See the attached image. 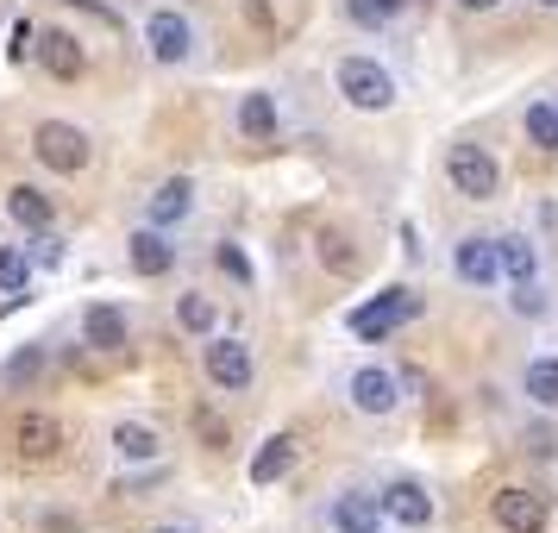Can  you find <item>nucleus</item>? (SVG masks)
<instances>
[{"label":"nucleus","mask_w":558,"mask_h":533,"mask_svg":"<svg viewBox=\"0 0 558 533\" xmlns=\"http://www.w3.org/2000/svg\"><path fill=\"white\" fill-rule=\"evenodd\" d=\"M332 88H339V101L352 107V113H389V107H396V95H402V88H396V76L383 70L377 57H357V51L332 63Z\"/></svg>","instance_id":"1"},{"label":"nucleus","mask_w":558,"mask_h":533,"mask_svg":"<svg viewBox=\"0 0 558 533\" xmlns=\"http://www.w3.org/2000/svg\"><path fill=\"white\" fill-rule=\"evenodd\" d=\"M414 314H421V289L396 282V289L371 295L364 307H352V314H345V332H352L357 346H383V339H396V332H402Z\"/></svg>","instance_id":"2"},{"label":"nucleus","mask_w":558,"mask_h":533,"mask_svg":"<svg viewBox=\"0 0 558 533\" xmlns=\"http://www.w3.org/2000/svg\"><path fill=\"white\" fill-rule=\"evenodd\" d=\"M195 20L182 13V7H151L145 13V57H151L157 70H177V63H189L195 57Z\"/></svg>","instance_id":"3"},{"label":"nucleus","mask_w":558,"mask_h":533,"mask_svg":"<svg viewBox=\"0 0 558 533\" xmlns=\"http://www.w3.org/2000/svg\"><path fill=\"white\" fill-rule=\"evenodd\" d=\"M202 371L214 389H227V396H245L257 383V358L245 339H232V332H207L202 339Z\"/></svg>","instance_id":"4"},{"label":"nucleus","mask_w":558,"mask_h":533,"mask_svg":"<svg viewBox=\"0 0 558 533\" xmlns=\"http://www.w3.org/2000/svg\"><path fill=\"white\" fill-rule=\"evenodd\" d=\"M446 182H452L464 202H496L502 195V163L483 152V145L458 138L452 152H446Z\"/></svg>","instance_id":"5"},{"label":"nucleus","mask_w":558,"mask_h":533,"mask_svg":"<svg viewBox=\"0 0 558 533\" xmlns=\"http://www.w3.org/2000/svg\"><path fill=\"white\" fill-rule=\"evenodd\" d=\"M32 157H38L45 170H57V177H76V170H88L95 145H88V132L70 126V120H38V132H32Z\"/></svg>","instance_id":"6"},{"label":"nucleus","mask_w":558,"mask_h":533,"mask_svg":"<svg viewBox=\"0 0 558 533\" xmlns=\"http://www.w3.org/2000/svg\"><path fill=\"white\" fill-rule=\"evenodd\" d=\"M7 446L20 464H57L63 458V421L45 414V408H20L13 427H7Z\"/></svg>","instance_id":"7"},{"label":"nucleus","mask_w":558,"mask_h":533,"mask_svg":"<svg viewBox=\"0 0 558 533\" xmlns=\"http://www.w3.org/2000/svg\"><path fill=\"white\" fill-rule=\"evenodd\" d=\"M489 521L502 533H546L553 528V496H539L527 483H502V489L489 496Z\"/></svg>","instance_id":"8"},{"label":"nucleus","mask_w":558,"mask_h":533,"mask_svg":"<svg viewBox=\"0 0 558 533\" xmlns=\"http://www.w3.org/2000/svg\"><path fill=\"white\" fill-rule=\"evenodd\" d=\"M345 402H352L357 414H371V421H389V414L402 408V377L383 371V364H357L352 377H345Z\"/></svg>","instance_id":"9"},{"label":"nucleus","mask_w":558,"mask_h":533,"mask_svg":"<svg viewBox=\"0 0 558 533\" xmlns=\"http://www.w3.org/2000/svg\"><path fill=\"white\" fill-rule=\"evenodd\" d=\"M327 521H332V533H383L389 528L377 489H339L327 508Z\"/></svg>","instance_id":"10"},{"label":"nucleus","mask_w":558,"mask_h":533,"mask_svg":"<svg viewBox=\"0 0 558 533\" xmlns=\"http://www.w3.org/2000/svg\"><path fill=\"white\" fill-rule=\"evenodd\" d=\"M452 277L471 282V289H496L502 282V264H496V239L489 232H471L452 245Z\"/></svg>","instance_id":"11"},{"label":"nucleus","mask_w":558,"mask_h":533,"mask_svg":"<svg viewBox=\"0 0 558 533\" xmlns=\"http://www.w3.org/2000/svg\"><path fill=\"white\" fill-rule=\"evenodd\" d=\"M32 57H38V70H45V76H57V82H76L82 63H88L76 32H57V26L51 32H32Z\"/></svg>","instance_id":"12"},{"label":"nucleus","mask_w":558,"mask_h":533,"mask_svg":"<svg viewBox=\"0 0 558 533\" xmlns=\"http://www.w3.org/2000/svg\"><path fill=\"white\" fill-rule=\"evenodd\" d=\"M232 126H239V138L245 145H270L282 132V107L270 88H252V95H239V107H232Z\"/></svg>","instance_id":"13"},{"label":"nucleus","mask_w":558,"mask_h":533,"mask_svg":"<svg viewBox=\"0 0 558 533\" xmlns=\"http://www.w3.org/2000/svg\"><path fill=\"white\" fill-rule=\"evenodd\" d=\"M377 496H383V514H389L396 528H408V533H421V528L433 521V496H427V483L396 477V483H383Z\"/></svg>","instance_id":"14"},{"label":"nucleus","mask_w":558,"mask_h":533,"mask_svg":"<svg viewBox=\"0 0 558 533\" xmlns=\"http://www.w3.org/2000/svg\"><path fill=\"white\" fill-rule=\"evenodd\" d=\"M189 214H195V182L189 177H163L151 189V195H145V227H177V220H189Z\"/></svg>","instance_id":"15"},{"label":"nucleus","mask_w":558,"mask_h":533,"mask_svg":"<svg viewBox=\"0 0 558 533\" xmlns=\"http://www.w3.org/2000/svg\"><path fill=\"white\" fill-rule=\"evenodd\" d=\"M107 446H113L120 464H157L163 458V439H157L151 421H113L107 427Z\"/></svg>","instance_id":"16"},{"label":"nucleus","mask_w":558,"mask_h":533,"mask_svg":"<svg viewBox=\"0 0 558 533\" xmlns=\"http://www.w3.org/2000/svg\"><path fill=\"white\" fill-rule=\"evenodd\" d=\"M126 257H132L138 277H170V270H177V245H170V232L163 227H138L126 239Z\"/></svg>","instance_id":"17"},{"label":"nucleus","mask_w":558,"mask_h":533,"mask_svg":"<svg viewBox=\"0 0 558 533\" xmlns=\"http://www.w3.org/2000/svg\"><path fill=\"white\" fill-rule=\"evenodd\" d=\"M82 346H95V352H126L132 346V327H126V314L120 307H82Z\"/></svg>","instance_id":"18"},{"label":"nucleus","mask_w":558,"mask_h":533,"mask_svg":"<svg viewBox=\"0 0 558 533\" xmlns=\"http://www.w3.org/2000/svg\"><path fill=\"white\" fill-rule=\"evenodd\" d=\"M314 257H320V270H327V277H339V282H357V277H364V252H357V245H352L339 227H320V232H314Z\"/></svg>","instance_id":"19"},{"label":"nucleus","mask_w":558,"mask_h":533,"mask_svg":"<svg viewBox=\"0 0 558 533\" xmlns=\"http://www.w3.org/2000/svg\"><path fill=\"white\" fill-rule=\"evenodd\" d=\"M295 458H302V446H295V433H270L264 446L252 452V464H245V477L252 483H282L289 471H295Z\"/></svg>","instance_id":"20"},{"label":"nucleus","mask_w":558,"mask_h":533,"mask_svg":"<svg viewBox=\"0 0 558 533\" xmlns=\"http://www.w3.org/2000/svg\"><path fill=\"white\" fill-rule=\"evenodd\" d=\"M496 264H502V282H533L539 277V252H533L527 232H502V239H496Z\"/></svg>","instance_id":"21"},{"label":"nucleus","mask_w":558,"mask_h":533,"mask_svg":"<svg viewBox=\"0 0 558 533\" xmlns=\"http://www.w3.org/2000/svg\"><path fill=\"white\" fill-rule=\"evenodd\" d=\"M51 195H45V189H32V182H13V189H7V220H20V227L26 232H38V227H51Z\"/></svg>","instance_id":"22"},{"label":"nucleus","mask_w":558,"mask_h":533,"mask_svg":"<svg viewBox=\"0 0 558 533\" xmlns=\"http://www.w3.org/2000/svg\"><path fill=\"white\" fill-rule=\"evenodd\" d=\"M521 396L539 414H558V358H533L527 371H521Z\"/></svg>","instance_id":"23"},{"label":"nucleus","mask_w":558,"mask_h":533,"mask_svg":"<svg viewBox=\"0 0 558 533\" xmlns=\"http://www.w3.org/2000/svg\"><path fill=\"white\" fill-rule=\"evenodd\" d=\"M177 327L189 332V339H207V332L220 327V307L207 302L202 289H182L177 295Z\"/></svg>","instance_id":"24"},{"label":"nucleus","mask_w":558,"mask_h":533,"mask_svg":"<svg viewBox=\"0 0 558 533\" xmlns=\"http://www.w3.org/2000/svg\"><path fill=\"white\" fill-rule=\"evenodd\" d=\"M521 132H527L533 152H558V101H533L521 113Z\"/></svg>","instance_id":"25"},{"label":"nucleus","mask_w":558,"mask_h":533,"mask_svg":"<svg viewBox=\"0 0 558 533\" xmlns=\"http://www.w3.org/2000/svg\"><path fill=\"white\" fill-rule=\"evenodd\" d=\"M26 257H32V270H63V264H70V245H63L51 227H38L32 245H26Z\"/></svg>","instance_id":"26"},{"label":"nucleus","mask_w":558,"mask_h":533,"mask_svg":"<svg viewBox=\"0 0 558 533\" xmlns=\"http://www.w3.org/2000/svg\"><path fill=\"white\" fill-rule=\"evenodd\" d=\"M32 282V257L20 245H0V295H26Z\"/></svg>","instance_id":"27"},{"label":"nucleus","mask_w":558,"mask_h":533,"mask_svg":"<svg viewBox=\"0 0 558 533\" xmlns=\"http://www.w3.org/2000/svg\"><path fill=\"white\" fill-rule=\"evenodd\" d=\"M508 307H514L521 320H546V314H553V302H546L539 277H533V282H508Z\"/></svg>","instance_id":"28"},{"label":"nucleus","mask_w":558,"mask_h":533,"mask_svg":"<svg viewBox=\"0 0 558 533\" xmlns=\"http://www.w3.org/2000/svg\"><path fill=\"white\" fill-rule=\"evenodd\" d=\"M195 439H202L207 452H227V446H232L227 414H214V408H195Z\"/></svg>","instance_id":"29"},{"label":"nucleus","mask_w":558,"mask_h":533,"mask_svg":"<svg viewBox=\"0 0 558 533\" xmlns=\"http://www.w3.org/2000/svg\"><path fill=\"white\" fill-rule=\"evenodd\" d=\"M214 257H220V270H227L232 282H257V270H252V257L239 252V245H232V239H227V245H220V252H214Z\"/></svg>","instance_id":"30"},{"label":"nucleus","mask_w":558,"mask_h":533,"mask_svg":"<svg viewBox=\"0 0 558 533\" xmlns=\"http://www.w3.org/2000/svg\"><path fill=\"white\" fill-rule=\"evenodd\" d=\"M345 20H352V26H364V32H383V26H389L371 0H345Z\"/></svg>","instance_id":"31"},{"label":"nucleus","mask_w":558,"mask_h":533,"mask_svg":"<svg viewBox=\"0 0 558 533\" xmlns=\"http://www.w3.org/2000/svg\"><path fill=\"white\" fill-rule=\"evenodd\" d=\"M32 371H38V346H26V352H20L13 364H7V383H26Z\"/></svg>","instance_id":"32"},{"label":"nucleus","mask_w":558,"mask_h":533,"mask_svg":"<svg viewBox=\"0 0 558 533\" xmlns=\"http://www.w3.org/2000/svg\"><path fill=\"white\" fill-rule=\"evenodd\" d=\"M7 57H13V63L32 57V20H13V45H7Z\"/></svg>","instance_id":"33"},{"label":"nucleus","mask_w":558,"mask_h":533,"mask_svg":"<svg viewBox=\"0 0 558 533\" xmlns=\"http://www.w3.org/2000/svg\"><path fill=\"white\" fill-rule=\"evenodd\" d=\"M38 533H82V521L76 514H63V508H51V514L38 521Z\"/></svg>","instance_id":"34"},{"label":"nucleus","mask_w":558,"mask_h":533,"mask_svg":"<svg viewBox=\"0 0 558 533\" xmlns=\"http://www.w3.org/2000/svg\"><path fill=\"white\" fill-rule=\"evenodd\" d=\"M527 452H533V458H558L553 433H546V427H533V433H527Z\"/></svg>","instance_id":"35"},{"label":"nucleus","mask_w":558,"mask_h":533,"mask_svg":"<svg viewBox=\"0 0 558 533\" xmlns=\"http://www.w3.org/2000/svg\"><path fill=\"white\" fill-rule=\"evenodd\" d=\"M371 7H377V13H383V20H389V26H396V20H402V13H408V0H371Z\"/></svg>","instance_id":"36"},{"label":"nucleus","mask_w":558,"mask_h":533,"mask_svg":"<svg viewBox=\"0 0 558 533\" xmlns=\"http://www.w3.org/2000/svg\"><path fill=\"white\" fill-rule=\"evenodd\" d=\"M464 13H489V7H502V0H458Z\"/></svg>","instance_id":"37"},{"label":"nucleus","mask_w":558,"mask_h":533,"mask_svg":"<svg viewBox=\"0 0 558 533\" xmlns=\"http://www.w3.org/2000/svg\"><path fill=\"white\" fill-rule=\"evenodd\" d=\"M533 7H546V13H558V0H533Z\"/></svg>","instance_id":"38"},{"label":"nucleus","mask_w":558,"mask_h":533,"mask_svg":"<svg viewBox=\"0 0 558 533\" xmlns=\"http://www.w3.org/2000/svg\"><path fill=\"white\" fill-rule=\"evenodd\" d=\"M151 533H195V528H151Z\"/></svg>","instance_id":"39"},{"label":"nucleus","mask_w":558,"mask_h":533,"mask_svg":"<svg viewBox=\"0 0 558 533\" xmlns=\"http://www.w3.org/2000/svg\"><path fill=\"white\" fill-rule=\"evenodd\" d=\"M70 7H95V0H70Z\"/></svg>","instance_id":"40"},{"label":"nucleus","mask_w":558,"mask_h":533,"mask_svg":"<svg viewBox=\"0 0 558 533\" xmlns=\"http://www.w3.org/2000/svg\"><path fill=\"white\" fill-rule=\"evenodd\" d=\"M553 101H558V95H553Z\"/></svg>","instance_id":"41"}]
</instances>
